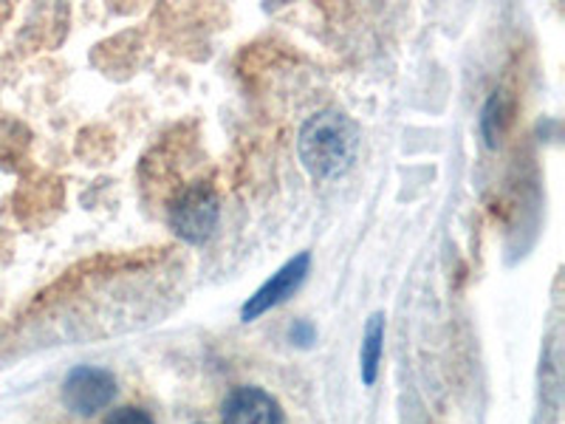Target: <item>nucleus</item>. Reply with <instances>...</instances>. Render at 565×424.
<instances>
[{
    "instance_id": "nucleus-6",
    "label": "nucleus",
    "mask_w": 565,
    "mask_h": 424,
    "mask_svg": "<svg viewBox=\"0 0 565 424\" xmlns=\"http://www.w3.org/2000/svg\"><path fill=\"white\" fill-rule=\"evenodd\" d=\"M382 346H385V317L373 315L367 322L365 342H362V380H365V385H373V380H376Z\"/></svg>"
},
{
    "instance_id": "nucleus-5",
    "label": "nucleus",
    "mask_w": 565,
    "mask_h": 424,
    "mask_svg": "<svg viewBox=\"0 0 565 424\" xmlns=\"http://www.w3.org/2000/svg\"><path fill=\"white\" fill-rule=\"evenodd\" d=\"M224 424H282L280 405L260 388H238L224 399Z\"/></svg>"
},
{
    "instance_id": "nucleus-1",
    "label": "nucleus",
    "mask_w": 565,
    "mask_h": 424,
    "mask_svg": "<svg viewBox=\"0 0 565 424\" xmlns=\"http://www.w3.org/2000/svg\"><path fill=\"white\" fill-rule=\"evenodd\" d=\"M356 153V130L348 116L322 110L311 116L300 130V159L317 179H331L351 168Z\"/></svg>"
},
{
    "instance_id": "nucleus-4",
    "label": "nucleus",
    "mask_w": 565,
    "mask_h": 424,
    "mask_svg": "<svg viewBox=\"0 0 565 424\" xmlns=\"http://www.w3.org/2000/svg\"><path fill=\"white\" fill-rule=\"evenodd\" d=\"M309 266H311V255L309 252H302V255H297L295 261H289L282 269H277L275 275H271L269 280H266L264 286L249 297V303L244 306L241 317H244L246 322L257 320V317L266 315L269 309L280 306L282 300H289V297L302 286L306 275H309Z\"/></svg>"
},
{
    "instance_id": "nucleus-8",
    "label": "nucleus",
    "mask_w": 565,
    "mask_h": 424,
    "mask_svg": "<svg viewBox=\"0 0 565 424\" xmlns=\"http://www.w3.org/2000/svg\"><path fill=\"white\" fill-rule=\"evenodd\" d=\"M291 340H297L300 346H309V342L315 340V328H311L309 322H300V326L291 328Z\"/></svg>"
},
{
    "instance_id": "nucleus-3",
    "label": "nucleus",
    "mask_w": 565,
    "mask_h": 424,
    "mask_svg": "<svg viewBox=\"0 0 565 424\" xmlns=\"http://www.w3.org/2000/svg\"><path fill=\"white\" fill-rule=\"evenodd\" d=\"M65 405L71 407L79 416H94L97 411L114 402L116 396V380L114 373L105 371V368H90L79 365L68 373L63 388Z\"/></svg>"
},
{
    "instance_id": "nucleus-7",
    "label": "nucleus",
    "mask_w": 565,
    "mask_h": 424,
    "mask_svg": "<svg viewBox=\"0 0 565 424\" xmlns=\"http://www.w3.org/2000/svg\"><path fill=\"white\" fill-rule=\"evenodd\" d=\"M105 424H156L150 418L148 411H141V407H119V411L110 413L105 418Z\"/></svg>"
},
{
    "instance_id": "nucleus-2",
    "label": "nucleus",
    "mask_w": 565,
    "mask_h": 424,
    "mask_svg": "<svg viewBox=\"0 0 565 424\" xmlns=\"http://www.w3.org/2000/svg\"><path fill=\"white\" fill-rule=\"evenodd\" d=\"M218 195L212 193V187L193 184L186 187L170 206V226L179 239L190 241V244H204L218 226Z\"/></svg>"
}]
</instances>
